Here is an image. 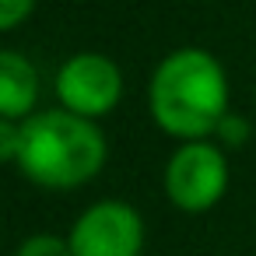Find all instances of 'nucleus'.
Segmentation results:
<instances>
[{
  "mask_svg": "<svg viewBox=\"0 0 256 256\" xmlns=\"http://www.w3.org/2000/svg\"><path fill=\"white\" fill-rule=\"evenodd\" d=\"M39 98V70L18 50L0 53V120L25 123Z\"/></svg>",
  "mask_w": 256,
  "mask_h": 256,
  "instance_id": "6",
  "label": "nucleus"
},
{
  "mask_svg": "<svg viewBox=\"0 0 256 256\" xmlns=\"http://www.w3.org/2000/svg\"><path fill=\"white\" fill-rule=\"evenodd\" d=\"M14 256H70V242L60 238V235H50V232H39V235H28Z\"/></svg>",
  "mask_w": 256,
  "mask_h": 256,
  "instance_id": "7",
  "label": "nucleus"
},
{
  "mask_svg": "<svg viewBox=\"0 0 256 256\" xmlns=\"http://www.w3.org/2000/svg\"><path fill=\"white\" fill-rule=\"evenodd\" d=\"M120 95H123V74L106 53H95V50L74 53L56 70L60 109L78 112L84 120H98L112 112L120 106Z\"/></svg>",
  "mask_w": 256,
  "mask_h": 256,
  "instance_id": "4",
  "label": "nucleus"
},
{
  "mask_svg": "<svg viewBox=\"0 0 256 256\" xmlns=\"http://www.w3.org/2000/svg\"><path fill=\"white\" fill-rule=\"evenodd\" d=\"M228 190V162L221 144L186 140L165 165V196L190 214L210 210Z\"/></svg>",
  "mask_w": 256,
  "mask_h": 256,
  "instance_id": "3",
  "label": "nucleus"
},
{
  "mask_svg": "<svg viewBox=\"0 0 256 256\" xmlns=\"http://www.w3.org/2000/svg\"><path fill=\"white\" fill-rule=\"evenodd\" d=\"M32 8H36V0H0V28L4 32L18 28L32 14Z\"/></svg>",
  "mask_w": 256,
  "mask_h": 256,
  "instance_id": "9",
  "label": "nucleus"
},
{
  "mask_svg": "<svg viewBox=\"0 0 256 256\" xmlns=\"http://www.w3.org/2000/svg\"><path fill=\"white\" fill-rule=\"evenodd\" d=\"M148 106L154 123L186 140H207L218 134L228 109V74L221 60L207 50L182 46L168 53L148 84Z\"/></svg>",
  "mask_w": 256,
  "mask_h": 256,
  "instance_id": "1",
  "label": "nucleus"
},
{
  "mask_svg": "<svg viewBox=\"0 0 256 256\" xmlns=\"http://www.w3.org/2000/svg\"><path fill=\"white\" fill-rule=\"evenodd\" d=\"M70 256H140L144 221L126 200L92 204L67 235Z\"/></svg>",
  "mask_w": 256,
  "mask_h": 256,
  "instance_id": "5",
  "label": "nucleus"
},
{
  "mask_svg": "<svg viewBox=\"0 0 256 256\" xmlns=\"http://www.w3.org/2000/svg\"><path fill=\"white\" fill-rule=\"evenodd\" d=\"M106 151L109 144L95 120H84L67 109H42L22 123L14 165L36 186L74 190L102 172Z\"/></svg>",
  "mask_w": 256,
  "mask_h": 256,
  "instance_id": "2",
  "label": "nucleus"
},
{
  "mask_svg": "<svg viewBox=\"0 0 256 256\" xmlns=\"http://www.w3.org/2000/svg\"><path fill=\"white\" fill-rule=\"evenodd\" d=\"M18 144H22V123L0 120V154H4V162L18 158Z\"/></svg>",
  "mask_w": 256,
  "mask_h": 256,
  "instance_id": "10",
  "label": "nucleus"
},
{
  "mask_svg": "<svg viewBox=\"0 0 256 256\" xmlns=\"http://www.w3.org/2000/svg\"><path fill=\"white\" fill-rule=\"evenodd\" d=\"M224 148H242L249 137H252V126H249V120L246 116H238V112H228L224 120H221V126H218V134H214Z\"/></svg>",
  "mask_w": 256,
  "mask_h": 256,
  "instance_id": "8",
  "label": "nucleus"
}]
</instances>
